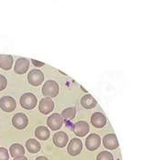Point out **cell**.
Segmentation results:
<instances>
[{"instance_id": "cell-1", "label": "cell", "mask_w": 149, "mask_h": 160, "mask_svg": "<svg viewBox=\"0 0 149 160\" xmlns=\"http://www.w3.org/2000/svg\"><path fill=\"white\" fill-rule=\"evenodd\" d=\"M20 105L23 108L26 110H32L37 105V98L33 93H30V92L24 93L21 96Z\"/></svg>"}, {"instance_id": "cell-2", "label": "cell", "mask_w": 149, "mask_h": 160, "mask_svg": "<svg viewBox=\"0 0 149 160\" xmlns=\"http://www.w3.org/2000/svg\"><path fill=\"white\" fill-rule=\"evenodd\" d=\"M59 88L58 83L54 81H47L42 87V94L45 97L55 98L58 94Z\"/></svg>"}, {"instance_id": "cell-3", "label": "cell", "mask_w": 149, "mask_h": 160, "mask_svg": "<svg viewBox=\"0 0 149 160\" xmlns=\"http://www.w3.org/2000/svg\"><path fill=\"white\" fill-rule=\"evenodd\" d=\"M0 108L7 113H11L16 108L14 98L10 96H4L0 98Z\"/></svg>"}, {"instance_id": "cell-4", "label": "cell", "mask_w": 149, "mask_h": 160, "mask_svg": "<svg viewBox=\"0 0 149 160\" xmlns=\"http://www.w3.org/2000/svg\"><path fill=\"white\" fill-rule=\"evenodd\" d=\"M47 124L50 127V129H51L52 131H58V130H59L62 127V124H63V117H62V115H59L58 113L52 114V115H51L48 117Z\"/></svg>"}, {"instance_id": "cell-5", "label": "cell", "mask_w": 149, "mask_h": 160, "mask_svg": "<svg viewBox=\"0 0 149 160\" xmlns=\"http://www.w3.org/2000/svg\"><path fill=\"white\" fill-rule=\"evenodd\" d=\"M44 81V75L42 72L38 69H33L28 73V82L33 86H40Z\"/></svg>"}, {"instance_id": "cell-6", "label": "cell", "mask_w": 149, "mask_h": 160, "mask_svg": "<svg viewBox=\"0 0 149 160\" xmlns=\"http://www.w3.org/2000/svg\"><path fill=\"white\" fill-rule=\"evenodd\" d=\"M12 123L13 127L18 130H23L28 125V117L24 113H17L12 118Z\"/></svg>"}, {"instance_id": "cell-7", "label": "cell", "mask_w": 149, "mask_h": 160, "mask_svg": "<svg viewBox=\"0 0 149 160\" xmlns=\"http://www.w3.org/2000/svg\"><path fill=\"white\" fill-rule=\"evenodd\" d=\"M54 109V102L51 98L46 97L40 99L39 104V110L42 115H48Z\"/></svg>"}, {"instance_id": "cell-8", "label": "cell", "mask_w": 149, "mask_h": 160, "mask_svg": "<svg viewBox=\"0 0 149 160\" xmlns=\"http://www.w3.org/2000/svg\"><path fill=\"white\" fill-rule=\"evenodd\" d=\"M82 148H83L82 141L77 138H74L70 141L67 146V152L70 156L75 157V156H77L78 154L82 151Z\"/></svg>"}, {"instance_id": "cell-9", "label": "cell", "mask_w": 149, "mask_h": 160, "mask_svg": "<svg viewBox=\"0 0 149 160\" xmlns=\"http://www.w3.org/2000/svg\"><path fill=\"white\" fill-rule=\"evenodd\" d=\"M101 145V138L98 134L92 133L85 140V147L87 148L88 150L93 151L97 149Z\"/></svg>"}, {"instance_id": "cell-10", "label": "cell", "mask_w": 149, "mask_h": 160, "mask_svg": "<svg viewBox=\"0 0 149 160\" xmlns=\"http://www.w3.org/2000/svg\"><path fill=\"white\" fill-rule=\"evenodd\" d=\"M30 61L25 58H19L14 64V72L18 74H24L29 69Z\"/></svg>"}, {"instance_id": "cell-11", "label": "cell", "mask_w": 149, "mask_h": 160, "mask_svg": "<svg viewBox=\"0 0 149 160\" xmlns=\"http://www.w3.org/2000/svg\"><path fill=\"white\" fill-rule=\"evenodd\" d=\"M89 130H90V127H89L88 122H84V121H79V122H77L75 124V126L73 128V131H74L75 134L77 135V136H79V137L85 136L89 132Z\"/></svg>"}, {"instance_id": "cell-12", "label": "cell", "mask_w": 149, "mask_h": 160, "mask_svg": "<svg viewBox=\"0 0 149 160\" xmlns=\"http://www.w3.org/2000/svg\"><path fill=\"white\" fill-rule=\"evenodd\" d=\"M104 146L105 148L110 149V150L116 149L117 148L119 147V142H118L116 135L112 134V133L105 135L104 138Z\"/></svg>"}, {"instance_id": "cell-13", "label": "cell", "mask_w": 149, "mask_h": 160, "mask_svg": "<svg viewBox=\"0 0 149 160\" xmlns=\"http://www.w3.org/2000/svg\"><path fill=\"white\" fill-rule=\"evenodd\" d=\"M53 142L58 148H64L68 142V136L64 132H58L53 136Z\"/></svg>"}, {"instance_id": "cell-14", "label": "cell", "mask_w": 149, "mask_h": 160, "mask_svg": "<svg viewBox=\"0 0 149 160\" xmlns=\"http://www.w3.org/2000/svg\"><path fill=\"white\" fill-rule=\"evenodd\" d=\"M106 117L102 113H94L91 117V123L95 128H103L106 124Z\"/></svg>"}, {"instance_id": "cell-15", "label": "cell", "mask_w": 149, "mask_h": 160, "mask_svg": "<svg viewBox=\"0 0 149 160\" xmlns=\"http://www.w3.org/2000/svg\"><path fill=\"white\" fill-rule=\"evenodd\" d=\"M13 63V58L10 55H0V68L5 71L10 70Z\"/></svg>"}, {"instance_id": "cell-16", "label": "cell", "mask_w": 149, "mask_h": 160, "mask_svg": "<svg viewBox=\"0 0 149 160\" xmlns=\"http://www.w3.org/2000/svg\"><path fill=\"white\" fill-rule=\"evenodd\" d=\"M81 105H82V107L84 108L92 109L97 105V102L90 94H86V95L82 97V98H81Z\"/></svg>"}, {"instance_id": "cell-17", "label": "cell", "mask_w": 149, "mask_h": 160, "mask_svg": "<svg viewBox=\"0 0 149 160\" xmlns=\"http://www.w3.org/2000/svg\"><path fill=\"white\" fill-rule=\"evenodd\" d=\"M26 149L32 154H36L40 150V143L34 139H29L25 143Z\"/></svg>"}, {"instance_id": "cell-18", "label": "cell", "mask_w": 149, "mask_h": 160, "mask_svg": "<svg viewBox=\"0 0 149 160\" xmlns=\"http://www.w3.org/2000/svg\"><path fill=\"white\" fill-rule=\"evenodd\" d=\"M50 131L45 126H39L35 130V136L40 141H46L50 138Z\"/></svg>"}, {"instance_id": "cell-19", "label": "cell", "mask_w": 149, "mask_h": 160, "mask_svg": "<svg viewBox=\"0 0 149 160\" xmlns=\"http://www.w3.org/2000/svg\"><path fill=\"white\" fill-rule=\"evenodd\" d=\"M9 151H10V154L13 158L19 157V156H24V153H25L24 148L18 143L13 144L9 148Z\"/></svg>"}, {"instance_id": "cell-20", "label": "cell", "mask_w": 149, "mask_h": 160, "mask_svg": "<svg viewBox=\"0 0 149 160\" xmlns=\"http://www.w3.org/2000/svg\"><path fill=\"white\" fill-rule=\"evenodd\" d=\"M76 113H77L76 108H67L62 111L61 115L65 119H73L76 115Z\"/></svg>"}, {"instance_id": "cell-21", "label": "cell", "mask_w": 149, "mask_h": 160, "mask_svg": "<svg viewBox=\"0 0 149 160\" xmlns=\"http://www.w3.org/2000/svg\"><path fill=\"white\" fill-rule=\"evenodd\" d=\"M96 160H113V156L109 151H102L97 155Z\"/></svg>"}, {"instance_id": "cell-22", "label": "cell", "mask_w": 149, "mask_h": 160, "mask_svg": "<svg viewBox=\"0 0 149 160\" xmlns=\"http://www.w3.org/2000/svg\"><path fill=\"white\" fill-rule=\"evenodd\" d=\"M9 159V153L6 148H0V160Z\"/></svg>"}, {"instance_id": "cell-23", "label": "cell", "mask_w": 149, "mask_h": 160, "mask_svg": "<svg viewBox=\"0 0 149 160\" xmlns=\"http://www.w3.org/2000/svg\"><path fill=\"white\" fill-rule=\"evenodd\" d=\"M7 86V80L6 77L0 74V91L4 90Z\"/></svg>"}, {"instance_id": "cell-24", "label": "cell", "mask_w": 149, "mask_h": 160, "mask_svg": "<svg viewBox=\"0 0 149 160\" xmlns=\"http://www.w3.org/2000/svg\"><path fill=\"white\" fill-rule=\"evenodd\" d=\"M32 62H33V64L34 65H36V66H38V67H41V66H43L44 65V63H41V62H38V61H36V60H32Z\"/></svg>"}, {"instance_id": "cell-25", "label": "cell", "mask_w": 149, "mask_h": 160, "mask_svg": "<svg viewBox=\"0 0 149 160\" xmlns=\"http://www.w3.org/2000/svg\"><path fill=\"white\" fill-rule=\"evenodd\" d=\"M13 160H28L27 158L24 156H19V157H15L13 158Z\"/></svg>"}, {"instance_id": "cell-26", "label": "cell", "mask_w": 149, "mask_h": 160, "mask_svg": "<svg viewBox=\"0 0 149 160\" xmlns=\"http://www.w3.org/2000/svg\"><path fill=\"white\" fill-rule=\"evenodd\" d=\"M35 160H49L47 158L45 157H43V156H41V157H38V158H36V159Z\"/></svg>"}]
</instances>
